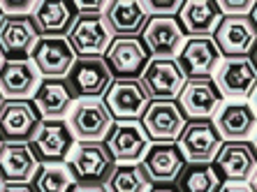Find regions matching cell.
<instances>
[{
    "label": "cell",
    "instance_id": "cell-1",
    "mask_svg": "<svg viewBox=\"0 0 257 192\" xmlns=\"http://www.w3.org/2000/svg\"><path fill=\"white\" fill-rule=\"evenodd\" d=\"M67 169L79 185H104L116 162L102 141H79L67 155Z\"/></svg>",
    "mask_w": 257,
    "mask_h": 192
},
{
    "label": "cell",
    "instance_id": "cell-2",
    "mask_svg": "<svg viewBox=\"0 0 257 192\" xmlns=\"http://www.w3.org/2000/svg\"><path fill=\"white\" fill-rule=\"evenodd\" d=\"M65 40L77 58H90V56L102 58L114 40V33L109 30L102 14H77Z\"/></svg>",
    "mask_w": 257,
    "mask_h": 192
},
{
    "label": "cell",
    "instance_id": "cell-3",
    "mask_svg": "<svg viewBox=\"0 0 257 192\" xmlns=\"http://www.w3.org/2000/svg\"><path fill=\"white\" fill-rule=\"evenodd\" d=\"M28 146L40 164L65 162L72 146H74V134H72L70 125L63 118L60 120L42 118L37 130L33 132V137H30Z\"/></svg>",
    "mask_w": 257,
    "mask_h": 192
},
{
    "label": "cell",
    "instance_id": "cell-4",
    "mask_svg": "<svg viewBox=\"0 0 257 192\" xmlns=\"http://www.w3.org/2000/svg\"><path fill=\"white\" fill-rule=\"evenodd\" d=\"M176 146L186 164H211L222 146V137L215 130L213 120H190L176 139Z\"/></svg>",
    "mask_w": 257,
    "mask_h": 192
},
{
    "label": "cell",
    "instance_id": "cell-5",
    "mask_svg": "<svg viewBox=\"0 0 257 192\" xmlns=\"http://www.w3.org/2000/svg\"><path fill=\"white\" fill-rule=\"evenodd\" d=\"M104 146L116 164H139L149 150L151 139L139 120H116L104 139Z\"/></svg>",
    "mask_w": 257,
    "mask_h": 192
},
{
    "label": "cell",
    "instance_id": "cell-6",
    "mask_svg": "<svg viewBox=\"0 0 257 192\" xmlns=\"http://www.w3.org/2000/svg\"><path fill=\"white\" fill-rule=\"evenodd\" d=\"M72 95L79 100H97L111 86V72L100 56L77 58L65 77Z\"/></svg>",
    "mask_w": 257,
    "mask_h": 192
},
{
    "label": "cell",
    "instance_id": "cell-7",
    "mask_svg": "<svg viewBox=\"0 0 257 192\" xmlns=\"http://www.w3.org/2000/svg\"><path fill=\"white\" fill-rule=\"evenodd\" d=\"M104 107L116 120H139L149 109L151 97L146 95L139 79H114L104 93Z\"/></svg>",
    "mask_w": 257,
    "mask_h": 192
},
{
    "label": "cell",
    "instance_id": "cell-8",
    "mask_svg": "<svg viewBox=\"0 0 257 192\" xmlns=\"http://www.w3.org/2000/svg\"><path fill=\"white\" fill-rule=\"evenodd\" d=\"M144 90L151 100L174 102L186 86V74L181 72L176 58H151L144 74L139 77Z\"/></svg>",
    "mask_w": 257,
    "mask_h": 192
},
{
    "label": "cell",
    "instance_id": "cell-9",
    "mask_svg": "<svg viewBox=\"0 0 257 192\" xmlns=\"http://www.w3.org/2000/svg\"><path fill=\"white\" fill-rule=\"evenodd\" d=\"M142 127L153 144H176L186 127V116L179 102L151 100L149 109L142 116Z\"/></svg>",
    "mask_w": 257,
    "mask_h": 192
},
{
    "label": "cell",
    "instance_id": "cell-10",
    "mask_svg": "<svg viewBox=\"0 0 257 192\" xmlns=\"http://www.w3.org/2000/svg\"><path fill=\"white\" fill-rule=\"evenodd\" d=\"M104 63L111 77L139 79L151 63V54L139 37H114L104 54Z\"/></svg>",
    "mask_w": 257,
    "mask_h": 192
},
{
    "label": "cell",
    "instance_id": "cell-11",
    "mask_svg": "<svg viewBox=\"0 0 257 192\" xmlns=\"http://www.w3.org/2000/svg\"><path fill=\"white\" fill-rule=\"evenodd\" d=\"M211 40L222 58H245L257 44V28L250 17H222Z\"/></svg>",
    "mask_w": 257,
    "mask_h": 192
},
{
    "label": "cell",
    "instance_id": "cell-12",
    "mask_svg": "<svg viewBox=\"0 0 257 192\" xmlns=\"http://www.w3.org/2000/svg\"><path fill=\"white\" fill-rule=\"evenodd\" d=\"M67 125L79 141H102L107 139L109 130L114 125V118L102 100H79L70 109Z\"/></svg>",
    "mask_w": 257,
    "mask_h": 192
},
{
    "label": "cell",
    "instance_id": "cell-13",
    "mask_svg": "<svg viewBox=\"0 0 257 192\" xmlns=\"http://www.w3.org/2000/svg\"><path fill=\"white\" fill-rule=\"evenodd\" d=\"M213 84L220 90L222 97L243 102L245 97H250V93L257 86V70L252 67L248 56L245 58H225L215 67Z\"/></svg>",
    "mask_w": 257,
    "mask_h": 192
},
{
    "label": "cell",
    "instance_id": "cell-14",
    "mask_svg": "<svg viewBox=\"0 0 257 192\" xmlns=\"http://www.w3.org/2000/svg\"><path fill=\"white\" fill-rule=\"evenodd\" d=\"M42 116L30 100H5L0 104V139L28 144Z\"/></svg>",
    "mask_w": 257,
    "mask_h": 192
},
{
    "label": "cell",
    "instance_id": "cell-15",
    "mask_svg": "<svg viewBox=\"0 0 257 192\" xmlns=\"http://www.w3.org/2000/svg\"><path fill=\"white\" fill-rule=\"evenodd\" d=\"M142 42L151 58H176L186 42L176 17H149L142 30Z\"/></svg>",
    "mask_w": 257,
    "mask_h": 192
},
{
    "label": "cell",
    "instance_id": "cell-16",
    "mask_svg": "<svg viewBox=\"0 0 257 192\" xmlns=\"http://www.w3.org/2000/svg\"><path fill=\"white\" fill-rule=\"evenodd\" d=\"M74 60H77V56H74L65 37H40L33 51H30V63L47 79L67 77Z\"/></svg>",
    "mask_w": 257,
    "mask_h": 192
},
{
    "label": "cell",
    "instance_id": "cell-17",
    "mask_svg": "<svg viewBox=\"0 0 257 192\" xmlns=\"http://www.w3.org/2000/svg\"><path fill=\"white\" fill-rule=\"evenodd\" d=\"M222 100L213 79H188L179 95V107L190 120H211L222 107Z\"/></svg>",
    "mask_w": 257,
    "mask_h": 192
},
{
    "label": "cell",
    "instance_id": "cell-18",
    "mask_svg": "<svg viewBox=\"0 0 257 192\" xmlns=\"http://www.w3.org/2000/svg\"><path fill=\"white\" fill-rule=\"evenodd\" d=\"M211 164L218 171V176L227 183H245V180H250L257 167V153L248 141H222L220 150Z\"/></svg>",
    "mask_w": 257,
    "mask_h": 192
},
{
    "label": "cell",
    "instance_id": "cell-19",
    "mask_svg": "<svg viewBox=\"0 0 257 192\" xmlns=\"http://www.w3.org/2000/svg\"><path fill=\"white\" fill-rule=\"evenodd\" d=\"M220 51L211 37H188L181 47L176 63L186 79H211L220 65Z\"/></svg>",
    "mask_w": 257,
    "mask_h": 192
},
{
    "label": "cell",
    "instance_id": "cell-20",
    "mask_svg": "<svg viewBox=\"0 0 257 192\" xmlns=\"http://www.w3.org/2000/svg\"><path fill=\"white\" fill-rule=\"evenodd\" d=\"M40 35L30 14L26 17H3L0 21V51L5 60H28Z\"/></svg>",
    "mask_w": 257,
    "mask_h": 192
},
{
    "label": "cell",
    "instance_id": "cell-21",
    "mask_svg": "<svg viewBox=\"0 0 257 192\" xmlns=\"http://www.w3.org/2000/svg\"><path fill=\"white\" fill-rule=\"evenodd\" d=\"M30 19L35 24L37 35L65 37L77 19V7L72 0H40L33 7Z\"/></svg>",
    "mask_w": 257,
    "mask_h": 192
},
{
    "label": "cell",
    "instance_id": "cell-22",
    "mask_svg": "<svg viewBox=\"0 0 257 192\" xmlns=\"http://www.w3.org/2000/svg\"><path fill=\"white\" fill-rule=\"evenodd\" d=\"M139 164L146 171L151 183L172 185L183 171V167H186V160H183L176 144H151Z\"/></svg>",
    "mask_w": 257,
    "mask_h": 192
},
{
    "label": "cell",
    "instance_id": "cell-23",
    "mask_svg": "<svg viewBox=\"0 0 257 192\" xmlns=\"http://www.w3.org/2000/svg\"><path fill=\"white\" fill-rule=\"evenodd\" d=\"M213 125L222 139H227V141H245L255 132L257 116L248 102H227L215 111Z\"/></svg>",
    "mask_w": 257,
    "mask_h": 192
},
{
    "label": "cell",
    "instance_id": "cell-24",
    "mask_svg": "<svg viewBox=\"0 0 257 192\" xmlns=\"http://www.w3.org/2000/svg\"><path fill=\"white\" fill-rule=\"evenodd\" d=\"M37 167V157L33 155L28 144L3 141L0 144V180L3 183H28L33 180Z\"/></svg>",
    "mask_w": 257,
    "mask_h": 192
},
{
    "label": "cell",
    "instance_id": "cell-25",
    "mask_svg": "<svg viewBox=\"0 0 257 192\" xmlns=\"http://www.w3.org/2000/svg\"><path fill=\"white\" fill-rule=\"evenodd\" d=\"M40 86V72L30 60H3L0 65V95L26 100Z\"/></svg>",
    "mask_w": 257,
    "mask_h": 192
},
{
    "label": "cell",
    "instance_id": "cell-26",
    "mask_svg": "<svg viewBox=\"0 0 257 192\" xmlns=\"http://www.w3.org/2000/svg\"><path fill=\"white\" fill-rule=\"evenodd\" d=\"M220 19L222 14L213 0H183L176 21L190 37H213Z\"/></svg>",
    "mask_w": 257,
    "mask_h": 192
},
{
    "label": "cell",
    "instance_id": "cell-27",
    "mask_svg": "<svg viewBox=\"0 0 257 192\" xmlns=\"http://www.w3.org/2000/svg\"><path fill=\"white\" fill-rule=\"evenodd\" d=\"M102 17L116 37H137L149 21V14L139 0H111Z\"/></svg>",
    "mask_w": 257,
    "mask_h": 192
},
{
    "label": "cell",
    "instance_id": "cell-28",
    "mask_svg": "<svg viewBox=\"0 0 257 192\" xmlns=\"http://www.w3.org/2000/svg\"><path fill=\"white\" fill-rule=\"evenodd\" d=\"M72 100H74V95H72L67 81H63V79H44L37 86L33 104L37 107L42 118L60 120L72 109Z\"/></svg>",
    "mask_w": 257,
    "mask_h": 192
},
{
    "label": "cell",
    "instance_id": "cell-29",
    "mask_svg": "<svg viewBox=\"0 0 257 192\" xmlns=\"http://www.w3.org/2000/svg\"><path fill=\"white\" fill-rule=\"evenodd\" d=\"M77 178L72 176L65 162L40 164L33 176V192H72L77 187Z\"/></svg>",
    "mask_w": 257,
    "mask_h": 192
},
{
    "label": "cell",
    "instance_id": "cell-30",
    "mask_svg": "<svg viewBox=\"0 0 257 192\" xmlns=\"http://www.w3.org/2000/svg\"><path fill=\"white\" fill-rule=\"evenodd\" d=\"M222 178L213 164H186L176 178L179 192H220Z\"/></svg>",
    "mask_w": 257,
    "mask_h": 192
},
{
    "label": "cell",
    "instance_id": "cell-31",
    "mask_svg": "<svg viewBox=\"0 0 257 192\" xmlns=\"http://www.w3.org/2000/svg\"><path fill=\"white\" fill-rule=\"evenodd\" d=\"M151 187L153 183L149 180L142 164H116L104 183L107 192H151Z\"/></svg>",
    "mask_w": 257,
    "mask_h": 192
},
{
    "label": "cell",
    "instance_id": "cell-32",
    "mask_svg": "<svg viewBox=\"0 0 257 192\" xmlns=\"http://www.w3.org/2000/svg\"><path fill=\"white\" fill-rule=\"evenodd\" d=\"M142 5L149 17H179L183 0H144Z\"/></svg>",
    "mask_w": 257,
    "mask_h": 192
},
{
    "label": "cell",
    "instance_id": "cell-33",
    "mask_svg": "<svg viewBox=\"0 0 257 192\" xmlns=\"http://www.w3.org/2000/svg\"><path fill=\"white\" fill-rule=\"evenodd\" d=\"M222 17H248L255 10L257 0H215Z\"/></svg>",
    "mask_w": 257,
    "mask_h": 192
},
{
    "label": "cell",
    "instance_id": "cell-34",
    "mask_svg": "<svg viewBox=\"0 0 257 192\" xmlns=\"http://www.w3.org/2000/svg\"><path fill=\"white\" fill-rule=\"evenodd\" d=\"M77 14H102L107 3L104 0H74Z\"/></svg>",
    "mask_w": 257,
    "mask_h": 192
},
{
    "label": "cell",
    "instance_id": "cell-35",
    "mask_svg": "<svg viewBox=\"0 0 257 192\" xmlns=\"http://www.w3.org/2000/svg\"><path fill=\"white\" fill-rule=\"evenodd\" d=\"M220 192H250V187L245 183H222Z\"/></svg>",
    "mask_w": 257,
    "mask_h": 192
},
{
    "label": "cell",
    "instance_id": "cell-36",
    "mask_svg": "<svg viewBox=\"0 0 257 192\" xmlns=\"http://www.w3.org/2000/svg\"><path fill=\"white\" fill-rule=\"evenodd\" d=\"M0 192H33L26 183H7V185L0 187Z\"/></svg>",
    "mask_w": 257,
    "mask_h": 192
},
{
    "label": "cell",
    "instance_id": "cell-37",
    "mask_svg": "<svg viewBox=\"0 0 257 192\" xmlns=\"http://www.w3.org/2000/svg\"><path fill=\"white\" fill-rule=\"evenodd\" d=\"M72 192H107L104 185H77Z\"/></svg>",
    "mask_w": 257,
    "mask_h": 192
},
{
    "label": "cell",
    "instance_id": "cell-38",
    "mask_svg": "<svg viewBox=\"0 0 257 192\" xmlns=\"http://www.w3.org/2000/svg\"><path fill=\"white\" fill-rule=\"evenodd\" d=\"M151 192H179V190H176L174 185H153Z\"/></svg>",
    "mask_w": 257,
    "mask_h": 192
},
{
    "label": "cell",
    "instance_id": "cell-39",
    "mask_svg": "<svg viewBox=\"0 0 257 192\" xmlns=\"http://www.w3.org/2000/svg\"><path fill=\"white\" fill-rule=\"evenodd\" d=\"M248 187H250V192H257V167H255V171H252L250 180H248Z\"/></svg>",
    "mask_w": 257,
    "mask_h": 192
},
{
    "label": "cell",
    "instance_id": "cell-40",
    "mask_svg": "<svg viewBox=\"0 0 257 192\" xmlns=\"http://www.w3.org/2000/svg\"><path fill=\"white\" fill-rule=\"evenodd\" d=\"M250 107H252V111H255V116H257V86H255V90L250 93Z\"/></svg>",
    "mask_w": 257,
    "mask_h": 192
},
{
    "label": "cell",
    "instance_id": "cell-41",
    "mask_svg": "<svg viewBox=\"0 0 257 192\" xmlns=\"http://www.w3.org/2000/svg\"><path fill=\"white\" fill-rule=\"evenodd\" d=\"M248 58H250L252 67H255V70H257V44H255V49H252V51H250V56H248Z\"/></svg>",
    "mask_w": 257,
    "mask_h": 192
},
{
    "label": "cell",
    "instance_id": "cell-42",
    "mask_svg": "<svg viewBox=\"0 0 257 192\" xmlns=\"http://www.w3.org/2000/svg\"><path fill=\"white\" fill-rule=\"evenodd\" d=\"M250 21H252V26L257 28V5H255V10L250 12Z\"/></svg>",
    "mask_w": 257,
    "mask_h": 192
},
{
    "label": "cell",
    "instance_id": "cell-43",
    "mask_svg": "<svg viewBox=\"0 0 257 192\" xmlns=\"http://www.w3.org/2000/svg\"><path fill=\"white\" fill-rule=\"evenodd\" d=\"M252 148H255V153H257V134H255V141H252Z\"/></svg>",
    "mask_w": 257,
    "mask_h": 192
},
{
    "label": "cell",
    "instance_id": "cell-44",
    "mask_svg": "<svg viewBox=\"0 0 257 192\" xmlns=\"http://www.w3.org/2000/svg\"><path fill=\"white\" fill-rule=\"evenodd\" d=\"M0 65H3V51H0Z\"/></svg>",
    "mask_w": 257,
    "mask_h": 192
},
{
    "label": "cell",
    "instance_id": "cell-45",
    "mask_svg": "<svg viewBox=\"0 0 257 192\" xmlns=\"http://www.w3.org/2000/svg\"><path fill=\"white\" fill-rule=\"evenodd\" d=\"M0 21H3V12H0Z\"/></svg>",
    "mask_w": 257,
    "mask_h": 192
},
{
    "label": "cell",
    "instance_id": "cell-46",
    "mask_svg": "<svg viewBox=\"0 0 257 192\" xmlns=\"http://www.w3.org/2000/svg\"><path fill=\"white\" fill-rule=\"evenodd\" d=\"M0 104H3V95H0Z\"/></svg>",
    "mask_w": 257,
    "mask_h": 192
}]
</instances>
